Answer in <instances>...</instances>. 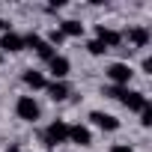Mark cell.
Instances as JSON below:
<instances>
[{"mask_svg": "<svg viewBox=\"0 0 152 152\" xmlns=\"http://www.w3.org/2000/svg\"><path fill=\"white\" fill-rule=\"evenodd\" d=\"M48 66H51V75H54V81H63L66 75H69V60L66 57H60V54H54V60H48Z\"/></svg>", "mask_w": 152, "mask_h": 152, "instance_id": "obj_10", "label": "cell"}, {"mask_svg": "<svg viewBox=\"0 0 152 152\" xmlns=\"http://www.w3.org/2000/svg\"><path fill=\"white\" fill-rule=\"evenodd\" d=\"M24 45H30V48H33V51H36V54L42 57V60H54V48H51V45H48V42L42 39V36L30 33V36L24 39Z\"/></svg>", "mask_w": 152, "mask_h": 152, "instance_id": "obj_4", "label": "cell"}, {"mask_svg": "<svg viewBox=\"0 0 152 152\" xmlns=\"http://www.w3.org/2000/svg\"><path fill=\"white\" fill-rule=\"evenodd\" d=\"M6 152H21V149H18V146H9V149H6Z\"/></svg>", "mask_w": 152, "mask_h": 152, "instance_id": "obj_19", "label": "cell"}, {"mask_svg": "<svg viewBox=\"0 0 152 152\" xmlns=\"http://www.w3.org/2000/svg\"><path fill=\"white\" fill-rule=\"evenodd\" d=\"M69 140L78 143V146H90L93 143V134L87 125H69Z\"/></svg>", "mask_w": 152, "mask_h": 152, "instance_id": "obj_8", "label": "cell"}, {"mask_svg": "<svg viewBox=\"0 0 152 152\" xmlns=\"http://www.w3.org/2000/svg\"><path fill=\"white\" fill-rule=\"evenodd\" d=\"M119 102H122L128 110H143V107L149 104V102H146V96H143V93H134V90H122Z\"/></svg>", "mask_w": 152, "mask_h": 152, "instance_id": "obj_6", "label": "cell"}, {"mask_svg": "<svg viewBox=\"0 0 152 152\" xmlns=\"http://www.w3.org/2000/svg\"><path fill=\"white\" fill-rule=\"evenodd\" d=\"M110 152H134V149H131V146H125V143H113V146H110Z\"/></svg>", "mask_w": 152, "mask_h": 152, "instance_id": "obj_18", "label": "cell"}, {"mask_svg": "<svg viewBox=\"0 0 152 152\" xmlns=\"http://www.w3.org/2000/svg\"><path fill=\"white\" fill-rule=\"evenodd\" d=\"M96 39H99V42H102V45H104L107 51H110V48H116V45L122 42V36H119L116 30L104 27V24H99V27H96Z\"/></svg>", "mask_w": 152, "mask_h": 152, "instance_id": "obj_5", "label": "cell"}, {"mask_svg": "<svg viewBox=\"0 0 152 152\" xmlns=\"http://www.w3.org/2000/svg\"><path fill=\"white\" fill-rule=\"evenodd\" d=\"M90 119H93L99 128H104V131H116V128H119V119H116V116H110V113H102V110H93V113H90Z\"/></svg>", "mask_w": 152, "mask_h": 152, "instance_id": "obj_9", "label": "cell"}, {"mask_svg": "<svg viewBox=\"0 0 152 152\" xmlns=\"http://www.w3.org/2000/svg\"><path fill=\"white\" fill-rule=\"evenodd\" d=\"M66 140H69V125H66V122L57 119V122H51V125L45 128V143H48V146H57V143H66Z\"/></svg>", "mask_w": 152, "mask_h": 152, "instance_id": "obj_2", "label": "cell"}, {"mask_svg": "<svg viewBox=\"0 0 152 152\" xmlns=\"http://www.w3.org/2000/svg\"><path fill=\"white\" fill-rule=\"evenodd\" d=\"M0 63H3V54H0Z\"/></svg>", "mask_w": 152, "mask_h": 152, "instance_id": "obj_21", "label": "cell"}, {"mask_svg": "<svg viewBox=\"0 0 152 152\" xmlns=\"http://www.w3.org/2000/svg\"><path fill=\"white\" fill-rule=\"evenodd\" d=\"M63 39H66V36H63V33H60V30H51V33H48V39H45V42H48V45H51V48H54V45H60V42H63Z\"/></svg>", "mask_w": 152, "mask_h": 152, "instance_id": "obj_15", "label": "cell"}, {"mask_svg": "<svg viewBox=\"0 0 152 152\" xmlns=\"http://www.w3.org/2000/svg\"><path fill=\"white\" fill-rule=\"evenodd\" d=\"M48 93H51L54 102H63V99L69 96V84H66V81H54V84H48Z\"/></svg>", "mask_w": 152, "mask_h": 152, "instance_id": "obj_13", "label": "cell"}, {"mask_svg": "<svg viewBox=\"0 0 152 152\" xmlns=\"http://www.w3.org/2000/svg\"><path fill=\"white\" fill-rule=\"evenodd\" d=\"M15 113H18L24 122H36V119H39V104H36V99H33V96H21L18 104H15Z\"/></svg>", "mask_w": 152, "mask_h": 152, "instance_id": "obj_1", "label": "cell"}, {"mask_svg": "<svg viewBox=\"0 0 152 152\" xmlns=\"http://www.w3.org/2000/svg\"><path fill=\"white\" fill-rule=\"evenodd\" d=\"M21 78H24V84H27V87H33V90H42V87H48V81L42 78V72H36V69H27V72L21 75Z\"/></svg>", "mask_w": 152, "mask_h": 152, "instance_id": "obj_12", "label": "cell"}, {"mask_svg": "<svg viewBox=\"0 0 152 152\" xmlns=\"http://www.w3.org/2000/svg\"><path fill=\"white\" fill-rule=\"evenodd\" d=\"M3 27H6V21H3V18H0V30H3Z\"/></svg>", "mask_w": 152, "mask_h": 152, "instance_id": "obj_20", "label": "cell"}, {"mask_svg": "<svg viewBox=\"0 0 152 152\" xmlns=\"http://www.w3.org/2000/svg\"><path fill=\"white\" fill-rule=\"evenodd\" d=\"M128 42L137 45V48H146L149 45V30L146 27H128Z\"/></svg>", "mask_w": 152, "mask_h": 152, "instance_id": "obj_11", "label": "cell"}, {"mask_svg": "<svg viewBox=\"0 0 152 152\" xmlns=\"http://www.w3.org/2000/svg\"><path fill=\"white\" fill-rule=\"evenodd\" d=\"M60 33H63V36H81V33H84V24H81V21H63Z\"/></svg>", "mask_w": 152, "mask_h": 152, "instance_id": "obj_14", "label": "cell"}, {"mask_svg": "<svg viewBox=\"0 0 152 152\" xmlns=\"http://www.w3.org/2000/svg\"><path fill=\"white\" fill-rule=\"evenodd\" d=\"M87 51H90V54H96V57H99V54H104V51H107V48H104V45H102V42H99V39H93V42H90V45H87Z\"/></svg>", "mask_w": 152, "mask_h": 152, "instance_id": "obj_16", "label": "cell"}, {"mask_svg": "<svg viewBox=\"0 0 152 152\" xmlns=\"http://www.w3.org/2000/svg\"><path fill=\"white\" fill-rule=\"evenodd\" d=\"M3 51H9V54L24 51V36H18V33L6 30V33H3V39H0V54H3Z\"/></svg>", "mask_w": 152, "mask_h": 152, "instance_id": "obj_7", "label": "cell"}, {"mask_svg": "<svg viewBox=\"0 0 152 152\" xmlns=\"http://www.w3.org/2000/svg\"><path fill=\"white\" fill-rule=\"evenodd\" d=\"M140 122H143V125H152V107H149V104L140 110Z\"/></svg>", "mask_w": 152, "mask_h": 152, "instance_id": "obj_17", "label": "cell"}, {"mask_svg": "<svg viewBox=\"0 0 152 152\" xmlns=\"http://www.w3.org/2000/svg\"><path fill=\"white\" fill-rule=\"evenodd\" d=\"M131 69H128V63H113L110 69H107V78L113 81V87H128V81H131Z\"/></svg>", "mask_w": 152, "mask_h": 152, "instance_id": "obj_3", "label": "cell"}]
</instances>
